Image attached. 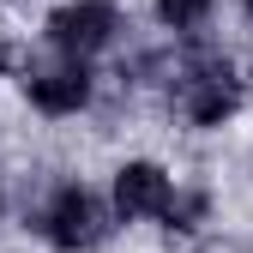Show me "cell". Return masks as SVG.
Returning <instances> with one entry per match:
<instances>
[{
    "mask_svg": "<svg viewBox=\"0 0 253 253\" xmlns=\"http://www.w3.org/2000/svg\"><path fill=\"white\" fill-rule=\"evenodd\" d=\"M175 97H181V115L193 126H223L235 115V103H241V84H235V73H229L223 54H199L193 67L181 73Z\"/></svg>",
    "mask_w": 253,
    "mask_h": 253,
    "instance_id": "1",
    "label": "cell"
},
{
    "mask_svg": "<svg viewBox=\"0 0 253 253\" xmlns=\"http://www.w3.org/2000/svg\"><path fill=\"white\" fill-rule=\"evenodd\" d=\"M42 229H48V241L60 253H90L109 235V211H103L97 193H84V187H60L54 205H48V217H42Z\"/></svg>",
    "mask_w": 253,
    "mask_h": 253,
    "instance_id": "2",
    "label": "cell"
},
{
    "mask_svg": "<svg viewBox=\"0 0 253 253\" xmlns=\"http://www.w3.org/2000/svg\"><path fill=\"white\" fill-rule=\"evenodd\" d=\"M247 18H253V0H247Z\"/></svg>",
    "mask_w": 253,
    "mask_h": 253,
    "instance_id": "7",
    "label": "cell"
},
{
    "mask_svg": "<svg viewBox=\"0 0 253 253\" xmlns=\"http://www.w3.org/2000/svg\"><path fill=\"white\" fill-rule=\"evenodd\" d=\"M175 205V187L157 163H126L115 175V211L121 217H169Z\"/></svg>",
    "mask_w": 253,
    "mask_h": 253,
    "instance_id": "5",
    "label": "cell"
},
{
    "mask_svg": "<svg viewBox=\"0 0 253 253\" xmlns=\"http://www.w3.org/2000/svg\"><path fill=\"white\" fill-rule=\"evenodd\" d=\"M24 90H30V103H37L42 115H73V109H84L90 103V73H84V60H60V67H37L24 79Z\"/></svg>",
    "mask_w": 253,
    "mask_h": 253,
    "instance_id": "4",
    "label": "cell"
},
{
    "mask_svg": "<svg viewBox=\"0 0 253 253\" xmlns=\"http://www.w3.org/2000/svg\"><path fill=\"white\" fill-rule=\"evenodd\" d=\"M205 12H211V0H157V18H163V24H175V30L199 24Z\"/></svg>",
    "mask_w": 253,
    "mask_h": 253,
    "instance_id": "6",
    "label": "cell"
},
{
    "mask_svg": "<svg viewBox=\"0 0 253 253\" xmlns=\"http://www.w3.org/2000/svg\"><path fill=\"white\" fill-rule=\"evenodd\" d=\"M115 30H121V18H115V6H109V0H73V6H60V12L48 18V42H54L60 54L84 60V54L109 48V37H115Z\"/></svg>",
    "mask_w": 253,
    "mask_h": 253,
    "instance_id": "3",
    "label": "cell"
}]
</instances>
